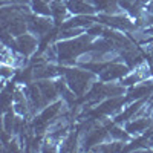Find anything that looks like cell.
Returning <instances> with one entry per match:
<instances>
[{"mask_svg":"<svg viewBox=\"0 0 153 153\" xmlns=\"http://www.w3.org/2000/svg\"><path fill=\"white\" fill-rule=\"evenodd\" d=\"M95 38L89 35L87 32L69 38V40H58L55 43L57 54H58V63L63 66H75L78 57L89 49H92V43Z\"/></svg>","mask_w":153,"mask_h":153,"instance_id":"cell-1","label":"cell"},{"mask_svg":"<svg viewBox=\"0 0 153 153\" xmlns=\"http://www.w3.org/2000/svg\"><path fill=\"white\" fill-rule=\"evenodd\" d=\"M63 78L68 83V86L75 92L76 97H83L92 87V84L98 80V75L87 71L81 66H66Z\"/></svg>","mask_w":153,"mask_h":153,"instance_id":"cell-2","label":"cell"},{"mask_svg":"<svg viewBox=\"0 0 153 153\" xmlns=\"http://www.w3.org/2000/svg\"><path fill=\"white\" fill-rule=\"evenodd\" d=\"M126 106V97L124 95H120V97H110V98H106L103 100L101 103H98L97 106L91 107V112L95 117H106V118H115L117 115L124 109Z\"/></svg>","mask_w":153,"mask_h":153,"instance_id":"cell-3","label":"cell"},{"mask_svg":"<svg viewBox=\"0 0 153 153\" xmlns=\"http://www.w3.org/2000/svg\"><path fill=\"white\" fill-rule=\"evenodd\" d=\"M26 20H28V31L32 32L35 37H38L40 40H43L46 35H49L52 32V28L55 25L52 17L38 16V14H34L32 11L28 14Z\"/></svg>","mask_w":153,"mask_h":153,"instance_id":"cell-4","label":"cell"},{"mask_svg":"<svg viewBox=\"0 0 153 153\" xmlns=\"http://www.w3.org/2000/svg\"><path fill=\"white\" fill-rule=\"evenodd\" d=\"M38 46H40V38L28 31V32H25V34L14 38V46H12V49H16L17 52H20L25 57H31L37 52Z\"/></svg>","mask_w":153,"mask_h":153,"instance_id":"cell-5","label":"cell"},{"mask_svg":"<svg viewBox=\"0 0 153 153\" xmlns=\"http://www.w3.org/2000/svg\"><path fill=\"white\" fill-rule=\"evenodd\" d=\"M130 71H132V69L127 66L123 60H115V61H110L109 65L103 69V72L98 75V80L107 81V83H109V81H120V80H123Z\"/></svg>","mask_w":153,"mask_h":153,"instance_id":"cell-6","label":"cell"},{"mask_svg":"<svg viewBox=\"0 0 153 153\" xmlns=\"http://www.w3.org/2000/svg\"><path fill=\"white\" fill-rule=\"evenodd\" d=\"M25 92H26V97H28L31 115H37L38 112H42L48 106V101L45 100L37 83H28L25 86Z\"/></svg>","mask_w":153,"mask_h":153,"instance_id":"cell-7","label":"cell"},{"mask_svg":"<svg viewBox=\"0 0 153 153\" xmlns=\"http://www.w3.org/2000/svg\"><path fill=\"white\" fill-rule=\"evenodd\" d=\"M152 78V72H150V65H147V63H141L139 66L133 68V71H130L129 74H127L123 80H120V83L123 86H126L127 89L138 84V83H143L146 80Z\"/></svg>","mask_w":153,"mask_h":153,"instance_id":"cell-8","label":"cell"},{"mask_svg":"<svg viewBox=\"0 0 153 153\" xmlns=\"http://www.w3.org/2000/svg\"><path fill=\"white\" fill-rule=\"evenodd\" d=\"M152 95H153V80L149 78L143 83H138V84L127 89V94L124 95L126 97V104L133 103V101H136V100L149 98Z\"/></svg>","mask_w":153,"mask_h":153,"instance_id":"cell-9","label":"cell"},{"mask_svg":"<svg viewBox=\"0 0 153 153\" xmlns=\"http://www.w3.org/2000/svg\"><path fill=\"white\" fill-rule=\"evenodd\" d=\"M123 126L132 136H139L153 126V117H135Z\"/></svg>","mask_w":153,"mask_h":153,"instance_id":"cell-10","label":"cell"},{"mask_svg":"<svg viewBox=\"0 0 153 153\" xmlns=\"http://www.w3.org/2000/svg\"><path fill=\"white\" fill-rule=\"evenodd\" d=\"M68 9L72 16H95L98 14L97 8L87 0H66Z\"/></svg>","mask_w":153,"mask_h":153,"instance_id":"cell-11","label":"cell"},{"mask_svg":"<svg viewBox=\"0 0 153 153\" xmlns=\"http://www.w3.org/2000/svg\"><path fill=\"white\" fill-rule=\"evenodd\" d=\"M37 84H38V87H40L45 100L48 101V104L60 100V92H58L55 80H37Z\"/></svg>","mask_w":153,"mask_h":153,"instance_id":"cell-12","label":"cell"},{"mask_svg":"<svg viewBox=\"0 0 153 153\" xmlns=\"http://www.w3.org/2000/svg\"><path fill=\"white\" fill-rule=\"evenodd\" d=\"M80 147L78 143V130L76 132H69L60 143V152H76Z\"/></svg>","mask_w":153,"mask_h":153,"instance_id":"cell-13","label":"cell"},{"mask_svg":"<svg viewBox=\"0 0 153 153\" xmlns=\"http://www.w3.org/2000/svg\"><path fill=\"white\" fill-rule=\"evenodd\" d=\"M28 5H29V8L34 14L52 17V8H51L49 0H29Z\"/></svg>","mask_w":153,"mask_h":153,"instance_id":"cell-14","label":"cell"},{"mask_svg":"<svg viewBox=\"0 0 153 153\" xmlns=\"http://www.w3.org/2000/svg\"><path fill=\"white\" fill-rule=\"evenodd\" d=\"M17 68L14 66H8V65H2V78H3V84L6 83V80L12 78V75H14Z\"/></svg>","mask_w":153,"mask_h":153,"instance_id":"cell-15","label":"cell"},{"mask_svg":"<svg viewBox=\"0 0 153 153\" xmlns=\"http://www.w3.org/2000/svg\"><path fill=\"white\" fill-rule=\"evenodd\" d=\"M143 49L146 51V54H147L150 58H153V43H147V46H144Z\"/></svg>","mask_w":153,"mask_h":153,"instance_id":"cell-16","label":"cell"},{"mask_svg":"<svg viewBox=\"0 0 153 153\" xmlns=\"http://www.w3.org/2000/svg\"><path fill=\"white\" fill-rule=\"evenodd\" d=\"M138 2L141 3V5H144V6H147V5H149L150 2H153V0H138Z\"/></svg>","mask_w":153,"mask_h":153,"instance_id":"cell-17","label":"cell"},{"mask_svg":"<svg viewBox=\"0 0 153 153\" xmlns=\"http://www.w3.org/2000/svg\"><path fill=\"white\" fill-rule=\"evenodd\" d=\"M146 8H147V9H149V11L152 12V14H153V2H150V3H149V5L146 6Z\"/></svg>","mask_w":153,"mask_h":153,"instance_id":"cell-18","label":"cell"}]
</instances>
